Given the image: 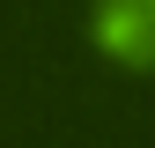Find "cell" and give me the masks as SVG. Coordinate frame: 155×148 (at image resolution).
Instances as JSON below:
<instances>
[{"label":"cell","mask_w":155,"mask_h":148,"mask_svg":"<svg viewBox=\"0 0 155 148\" xmlns=\"http://www.w3.org/2000/svg\"><path fill=\"white\" fill-rule=\"evenodd\" d=\"M89 22H96V37H104L111 52H133V59H140L155 45V0H96Z\"/></svg>","instance_id":"1"}]
</instances>
